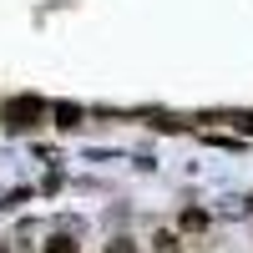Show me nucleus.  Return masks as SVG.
Returning <instances> with one entry per match:
<instances>
[{
	"mask_svg": "<svg viewBox=\"0 0 253 253\" xmlns=\"http://www.w3.org/2000/svg\"><path fill=\"white\" fill-rule=\"evenodd\" d=\"M46 253H76V243H71V238H51Z\"/></svg>",
	"mask_w": 253,
	"mask_h": 253,
	"instance_id": "obj_5",
	"label": "nucleus"
},
{
	"mask_svg": "<svg viewBox=\"0 0 253 253\" xmlns=\"http://www.w3.org/2000/svg\"><path fill=\"white\" fill-rule=\"evenodd\" d=\"M152 243H157V253H182V243H177V233H167V228H162V233H157Z\"/></svg>",
	"mask_w": 253,
	"mask_h": 253,
	"instance_id": "obj_3",
	"label": "nucleus"
},
{
	"mask_svg": "<svg viewBox=\"0 0 253 253\" xmlns=\"http://www.w3.org/2000/svg\"><path fill=\"white\" fill-rule=\"evenodd\" d=\"M182 228H193V233L208 228V213H203V208H187V213H182Z\"/></svg>",
	"mask_w": 253,
	"mask_h": 253,
	"instance_id": "obj_4",
	"label": "nucleus"
},
{
	"mask_svg": "<svg viewBox=\"0 0 253 253\" xmlns=\"http://www.w3.org/2000/svg\"><path fill=\"white\" fill-rule=\"evenodd\" d=\"M51 122H56V126H81V107H71V101H56V107H51Z\"/></svg>",
	"mask_w": 253,
	"mask_h": 253,
	"instance_id": "obj_2",
	"label": "nucleus"
},
{
	"mask_svg": "<svg viewBox=\"0 0 253 253\" xmlns=\"http://www.w3.org/2000/svg\"><path fill=\"white\" fill-rule=\"evenodd\" d=\"M51 107H46V101H36V96H20V101H10V107H5V126H10V132H31V126L41 122V117H46Z\"/></svg>",
	"mask_w": 253,
	"mask_h": 253,
	"instance_id": "obj_1",
	"label": "nucleus"
},
{
	"mask_svg": "<svg viewBox=\"0 0 253 253\" xmlns=\"http://www.w3.org/2000/svg\"><path fill=\"white\" fill-rule=\"evenodd\" d=\"M112 253H137V248L126 243V238H117V243H112Z\"/></svg>",
	"mask_w": 253,
	"mask_h": 253,
	"instance_id": "obj_6",
	"label": "nucleus"
}]
</instances>
